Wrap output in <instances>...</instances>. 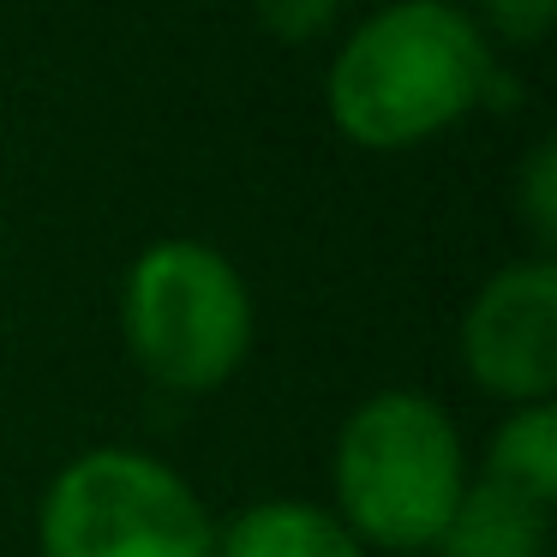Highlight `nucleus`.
I'll return each mask as SVG.
<instances>
[{
    "label": "nucleus",
    "mask_w": 557,
    "mask_h": 557,
    "mask_svg": "<svg viewBox=\"0 0 557 557\" xmlns=\"http://www.w3.org/2000/svg\"><path fill=\"white\" fill-rule=\"evenodd\" d=\"M492 49L449 0H396L330 61V121L360 150H413L485 102Z\"/></svg>",
    "instance_id": "nucleus-1"
},
{
    "label": "nucleus",
    "mask_w": 557,
    "mask_h": 557,
    "mask_svg": "<svg viewBox=\"0 0 557 557\" xmlns=\"http://www.w3.org/2000/svg\"><path fill=\"white\" fill-rule=\"evenodd\" d=\"M468 485L461 425L425 389H372L348 408L330 449L336 516L366 552H432Z\"/></svg>",
    "instance_id": "nucleus-2"
},
{
    "label": "nucleus",
    "mask_w": 557,
    "mask_h": 557,
    "mask_svg": "<svg viewBox=\"0 0 557 557\" xmlns=\"http://www.w3.org/2000/svg\"><path fill=\"white\" fill-rule=\"evenodd\" d=\"M121 336L157 389L216 396L258 342L252 288L216 246L150 240L121 282Z\"/></svg>",
    "instance_id": "nucleus-3"
},
{
    "label": "nucleus",
    "mask_w": 557,
    "mask_h": 557,
    "mask_svg": "<svg viewBox=\"0 0 557 557\" xmlns=\"http://www.w3.org/2000/svg\"><path fill=\"white\" fill-rule=\"evenodd\" d=\"M42 557H216V516L174 461L133 444L78 449L37 504Z\"/></svg>",
    "instance_id": "nucleus-4"
},
{
    "label": "nucleus",
    "mask_w": 557,
    "mask_h": 557,
    "mask_svg": "<svg viewBox=\"0 0 557 557\" xmlns=\"http://www.w3.org/2000/svg\"><path fill=\"white\" fill-rule=\"evenodd\" d=\"M456 360L480 396L504 408L552 401L557 389V264L521 258L480 282L456 330Z\"/></svg>",
    "instance_id": "nucleus-5"
},
{
    "label": "nucleus",
    "mask_w": 557,
    "mask_h": 557,
    "mask_svg": "<svg viewBox=\"0 0 557 557\" xmlns=\"http://www.w3.org/2000/svg\"><path fill=\"white\" fill-rule=\"evenodd\" d=\"M216 557H366V545L312 497H258L216 528Z\"/></svg>",
    "instance_id": "nucleus-6"
},
{
    "label": "nucleus",
    "mask_w": 557,
    "mask_h": 557,
    "mask_svg": "<svg viewBox=\"0 0 557 557\" xmlns=\"http://www.w3.org/2000/svg\"><path fill=\"white\" fill-rule=\"evenodd\" d=\"M552 552V509L528 504L516 492L473 480L461 492L449 528L437 533L432 557H545Z\"/></svg>",
    "instance_id": "nucleus-7"
},
{
    "label": "nucleus",
    "mask_w": 557,
    "mask_h": 557,
    "mask_svg": "<svg viewBox=\"0 0 557 557\" xmlns=\"http://www.w3.org/2000/svg\"><path fill=\"white\" fill-rule=\"evenodd\" d=\"M480 480L497 492H516L540 509H557V408L552 401H528L509 408L492 425L480 456Z\"/></svg>",
    "instance_id": "nucleus-8"
},
{
    "label": "nucleus",
    "mask_w": 557,
    "mask_h": 557,
    "mask_svg": "<svg viewBox=\"0 0 557 557\" xmlns=\"http://www.w3.org/2000/svg\"><path fill=\"white\" fill-rule=\"evenodd\" d=\"M516 210H521V222H528V234H533V258H545L557 246V145L552 138H540V145L528 150V162H521Z\"/></svg>",
    "instance_id": "nucleus-9"
},
{
    "label": "nucleus",
    "mask_w": 557,
    "mask_h": 557,
    "mask_svg": "<svg viewBox=\"0 0 557 557\" xmlns=\"http://www.w3.org/2000/svg\"><path fill=\"white\" fill-rule=\"evenodd\" d=\"M252 13L276 42H312L336 25L342 0H252Z\"/></svg>",
    "instance_id": "nucleus-10"
},
{
    "label": "nucleus",
    "mask_w": 557,
    "mask_h": 557,
    "mask_svg": "<svg viewBox=\"0 0 557 557\" xmlns=\"http://www.w3.org/2000/svg\"><path fill=\"white\" fill-rule=\"evenodd\" d=\"M480 7H485V25L504 42H516V49L545 42V30L557 18V0H480Z\"/></svg>",
    "instance_id": "nucleus-11"
}]
</instances>
